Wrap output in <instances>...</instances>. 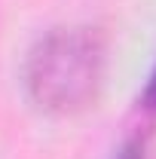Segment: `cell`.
<instances>
[{"label": "cell", "instance_id": "cell-1", "mask_svg": "<svg viewBox=\"0 0 156 159\" xmlns=\"http://www.w3.org/2000/svg\"><path fill=\"white\" fill-rule=\"evenodd\" d=\"M104 70L107 46L95 28H52L25 58V89L40 110L74 116L98 101Z\"/></svg>", "mask_w": 156, "mask_h": 159}, {"label": "cell", "instance_id": "cell-2", "mask_svg": "<svg viewBox=\"0 0 156 159\" xmlns=\"http://www.w3.org/2000/svg\"><path fill=\"white\" fill-rule=\"evenodd\" d=\"M113 159H147V141L138 138V135L135 138H126L122 147L113 153Z\"/></svg>", "mask_w": 156, "mask_h": 159}, {"label": "cell", "instance_id": "cell-3", "mask_svg": "<svg viewBox=\"0 0 156 159\" xmlns=\"http://www.w3.org/2000/svg\"><path fill=\"white\" fill-rule=\"evenodd\" d=\"M141 104H144L147 110H156V67H153V74H150V80H147V86H144Z\"/></svg>", "mask_w": 156, "mask_h": 159}]
</instances>
